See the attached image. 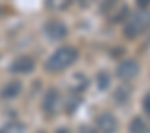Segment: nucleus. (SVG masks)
Here are the masks:
<instances>
[{"mask_svg":"<svg viewBox=\"0 0 150 133\" xmlns=\"http://www.w3.org/2000/svg\"><path fill=\"white\" fill-rule=\"evenodd\" d=\"M78 2H80V4H81L83 7H87V6H90V4L94 2V0H78Z\"/></svg>","mask_w":150,"mask_h":133,"instance_id":"19","label":"nucleus"},{"mask_svg":"<svg viewBox=\"0 0 150 133\" xmlns=\"http://www.w3.org/2000/svg\"><path fill=\"white\" fill-rule=\"evenodd\" d=\"M129 133H150V128H148V124H145V121L136 117L129 124Z\"/></svg>","mask_w":150,"mask_h":133,"instance_id":"9","label":"nucleus"},{"mask_svg":"<svg viewBox=\"0 0 150 133\" xmlns=\"http://www.w3.org/2000/svg\"><path fill=\"white\" fill-rule=\"evenodd\" d=\"M78 60V51L72 46H62L58 48L48 60H46V69L50 73H60Z\"/></svg>","mask_w":150,"mask_h":133,"instance_id":"1","label":"nucleus"},{"mask_svg":"<svg viewBox=\"0 0 150 133\" xmlns=\"http://www.w3.org/2000/svg\"><path fill=\"white\" fill-rule=\"evenodd\" d=\"M148 29H150V13L145 9H139L125 21L124 36L129 39H136V37L143 36Z\"/></svg>","mask_w":150,"mask_h":133,"instance_id":"2","label":"nucleus"},{"mask_svg":"<svg viewBox=\"0 0 150 133\" xmlns=\"http://www.w3.org/2000/svg\"><path fill=\"white\" fill-rule=\"evenodd\" d=\"M0 133H25V128L20 122H7L2 129H0Z\"/></svg>","mask_w":150,"mask_h":133,"instance_id":"13","label":"nucleus"},{"mask_svg":"<svg viewBox=\"0 0 150 133\" xmlns=\"http://www.w3.org/2000/svg\"><path fill=\"white\" fill-rule=\"evenodd\" d=\"M117 2H118V0H103V2H101V13H103V14L110 13V11L117 6Z\"/></svg>","mask_w":150,"mask_h":133,"instance_id":"15","label":"nucleus"},{"mask_svg":"<svg viewBox=\"0 0 150 133\" xmlns=\"http://www.w3.org/2000/svg\"><path fill=\"white\" fill-rule=\"evenodd\" d=\"M97 87L101 89V91H106L108 87H110V82H111V77L106 73V71H101V73H97Z\"/></svg>","mask_w":150,"mask_h":133,"instance_id":"12","label":"nucleus"},{"mask_svg":"<svg viewBox=\"0 0 150 133\" xmlns=\"http://www.w3.org/2000/svg\"><path fill=\"white\" fill-rule=\"evenodd\" d=\"M44 34L50 41H62L67 37V27L58 20H50L44 25Z\"/></svg>","mask_w":150,"mask_h":133,"instance_id":"4","label":"nucleus"},{"mask_svg":"<svg viewBox=\"0 0 150 133\" xmlns=\"http://www.w3.org/2000/svg\"><path fill=\"white\" fill-rule=\"evenodd\" d=\"M37 133H44V131H37Z\"/></svg>","mask_w":150,"mask_h":133,"instance_id":"20","label":"nucleus"},{"mask_svg":"<svg viewBox=\"0 0 150 133\" xmlns=\"http://www.w3.org/2000/svg\"><path fill=\"white\" fill-rule=\"evenodd\" d=\"M96 124H97V128H99L103 133H115V131L118 129V121H117V117H115L113 114H110V112H103V114L97 117Z\"/></svg>","mask_w":150,"mask_h":133,"instance_id":"6","label":"nucleus"},{"mask_svg":"<svg viewBox=\"0 0 150 133\" xmlns=\"http://www.w3.org/2000/svg\"><path fill=\"white\" fill-rule=\"evenodd\" d=\"M136 4H138L139 9H146L150 6V0H136Z\"/></svg>","mask_w":150,"mask_h":133,"instance_id":"17","label":"nucleus"},{"mask_svg":"<svg viewBox=\"0 0 150 133\" xmlns=\"http://www.w3.org/2000/svg\"><path fill=\"white\" fill-rule=\"evenodd\" d=\"M143 110H145V114L150 117V92L143 98Z\"/></svg>","mask_w":150,"mask_h":133,"instance_id":"16","label":"nucleus"},{"mask_svg":"<svg viewBox=\"0 0 150 133\" xmlns=\"http://www.w3.org/2000/svg\"><path fill=\"white\" fill-rule=\"evenodd\" d=\"M138 73H139V64L136 60H132V59H127V60L120 62L118 68H117V75L124 82H129V80L136 78Z\"/></svg>","mask_w":150,"mask_h":133,"instance_id":"3","label":"nucleus"},{"mask_svg":"<svg viewBox=\"0 0 150 133\" xmlns=\"http://www.w3.org/2000/svg\"><path fill=\"white\" fill-rule=\"evenodd\" d=\"M20 92H21V84L18 80H13V82L6 84L2 87V91H0V98H2V99H13V98L20 96Z\"/></svg>","mask_w":150,"mask_h":133,"instance_id":"8","label":"nucleus"},{"mask_svg":"<svg viewBox=\"0 0 150 133\" xmlns=\"http://www.w3.org/2000/svg\"><path fill=\"white\" fill-rule=\"evenodd\" d=\"M80 133H97V131H96V128H92V126H81V128H80Z\"/></svg>","mask_w":150,"mask_h":133,"instance_id":"18","label":"nucleus"},{"mask_svg":"<svg viewBox=\"0 0 150 133\" xmlns=\"http://www.w3.org/2000/svg\"><path fill=\"white\" fill-rule=\"evenodd\" d=\"M88 87V80L85 75H74L72 82H71V89H74L76 92H81Z\"/></svg>","mask_w":150,"mask_h":133,"instance_id":"10","label":"nucleus"},{"mask_svg":"<svg viewBox=\"0 0 150 133\" xmlns=\"http://www.w3.org/2000/svg\"><path fill=\"white\" fill-rule=\"evenodd\" d=\"M71 0H46V7L51 11H62L65 7H69Z\"/></svg>","mask_w":150,"mask_h":133,"instance_id":"11","label":"nucleus"},{"mask_svg":"<svg viewBox=\"0 0 150 133\" xmlns=\"http://www.w3.org/2000/svg\"><path fill=\"white\" fill-rule=\"evenodd\" d=\"M34 68H35V60H34L30 55H21V57H18V59L11 64V71H13V73H18V75L32 73Z\"/></svg>","mask_w":150,"mask_h":133,"instance_id":"5","label":"nucleus"},{"mask_svg":"<svg viewBox=\"0 0 150 133\" xmlns=\"http://www.w3.org/2000/svg\"><path fill=\"white\" fill-rule=\"evenodd\" d=\"M58 107V91L57 89H48L44 98H42V110L46 115H55Z\"/></svg>","mask_w":150,"mask_h":133,"instance_id":"7","label":"nucleus"},{"mask_svg":"<svg viewBox=\"0 0 150 133\" xmlns=\"http://www.w3.org/2000/svg\"><path fill=\"white\" fill-rule=\"evenodd\" d=\"M129 94H131L129 89L120 87V89L115 91V101H117V103H127V101H129Z\"/></svg>","mask_w":150,"mask_h":133,"instance_id":"14","label":"nucleus"}]
</instances>
